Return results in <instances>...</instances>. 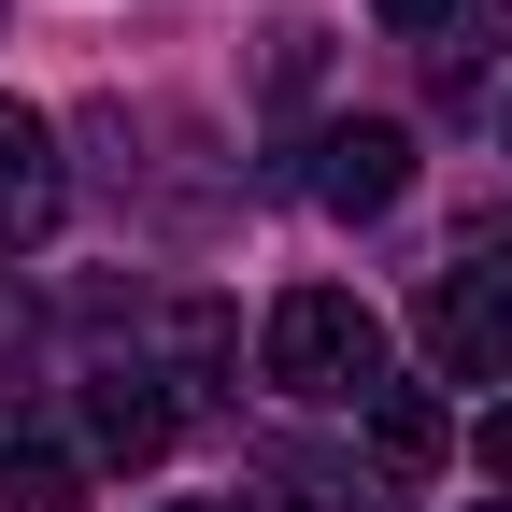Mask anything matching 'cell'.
I'll list each match as a JSON object with an SVG mask.
<instances>
[{"instance_id": "6da1fadb", "label": "cell", "mask_w": 512, "mask_h": 512, "mask_svg": "<svg viewBox=\"0 0 512 512\" xmlns=\"http://www.w3.org/2000/svg\"><path fill=\"white\" fill-rule=\"evenodd\" d=\"M370 356H384V328H370L356 285H285L271 299V384L285 399H356Z\"/></svg>"}, {"instance_id": "7a4b0ae2", "label": "cell", "mask_w": 512, "mask_h": 512, "mask_svg": "<svg viewBox=\"0 0 512 512\" xmlns=\"http://www.w3.org/2000/svg\"><path fill=\"white\" fill-rule=\"evenodd\" d=\"M427 370L441 384H512V285H484V271L427 285Z\"/></svg>"}, {"instance_id": "3957f363", "label": "cell", "mask_w": 512, "mask_h": 512, "mask_svg": "<svg viewBox=\"0 0 512 512\" xmlns=\"http://www.w3.org/2000/svg\"><path fill=\"white\" fill-rule=\"evenodd\" d=\"M399 185H413V143H399L384 114H356V128L313 143V200H328V214H384Z\"/></svg>"}, {"instance_id": "277c9868", "label": "cell", "mask_w": 512, "mask_h": 512, "mask_svg": "<svg viewBox=\"0 0 512 512\" xmlns=\"http://www.w3.org/2000/svg\"><path fill=\"white\" fill-rule=\"evenodd\" d=\"M57 200H72V185H57V128L29 100H0V242H43Z\"/></svg>"}, {"instance_id": "5b68a950", "label": "cell", "mask_w": 512, "mask_h": 512, "mask_svg": "<svg viewBox=\"0 0 512 512\" xmlns=\"http://www.w3.org/2000/svg\"><path fill=\"white\" fill-rule=\"evenodd\" d=\"M356 399H370V456L399 470V484L456 456V413H441V384H356Z\"/></svg>"}, {"instance_id": "8992f818", "label": "cell", "mask_w": 512, "mask_h": 512, "mask_svg": "<svg viewBox=\"0 0 512 512\" xmlns=\"http://www.w3.org/2000/svg\"><path fill=\"white\" fill-rule=\"evenodd\" d=\"M86 441L143 470V456H171V399H143V384H100V399H86Z\"/></svg>"}, {"instance_id": "52a82bcc", "label": "cell", "mask_w": 512, "mask_h": 512, "mask_svg": "<svg viewBox=\"0 0 512 512\" xmlns=\"http://www.w3.org/2000/svg\"><path fill=\"white\" fill-rule=\"evenodd\" d=\"M0 498H15V512H72V456H43V441L0 456Z\"/></svg>"}, {"instance_id": "ba28073f", "label": "cell", "mask_w": 512, "mask_h": 512, "mask_svg": "<svg viewBox=\"0 0 512 512\" xmlns=\"http://www.w3.org/2000/svg\"><path fill=\"white\" fill-rule=\"evenodd\" d=\"M470 456H484V484H512V399H498V413L470 427Z\"/></svg>"}, {"instance_id": "9c48e42d", "label": "cell", "mask_w": 512, "mask_h": 512, "mask_svg": "<svg viewBox=\"0 0 512 512\" xmlns=\"http://www.w3.org/2000/svg\"><path fill=\"white\" fill-rule=\"evenodd\" d=\"M370 15H384V29H456L470 0H370Z\"/></svg>"}, {"instance_id": "30bf717a", "label": "cell", "mask_w": 512, "mask_h": 512, "mask_svg": "<svg viewBox=\"0 0 512 512\" xmlns=\"http://www.w3.org/2000/svg\"><path fill=\"white\" fill-rule=\"evenodd\" d=\"M171 512H242V498H171Z\"/></svg>"}, {"instance_id": "8fae6325", "label": "cell", "mask_w": 512, "mask_h": 512, "mask_svg": "<svg viewBox=\"0 0 512 512\" xmlns=\"http://www.w3.org/2000/svg\"><path fill=\"white\" fill-rule=\"evenodd\" d=\"M484 15H498V29H512V0H484Z\"/></svg>"}, {"instance_id": "7c38bea8", "label": "cell", "mask_w": 512, "mask_h": 512, "mask_svg": "<svg viewBox=\"0 0 512 512\" xmlns=\"http://www.w3.org/2000/svg\"><path fill=\"white\" fill-rule=\"evenodd\" d=\"M484 512H512V498H484Z\"/></svg>"}]
</instances>
